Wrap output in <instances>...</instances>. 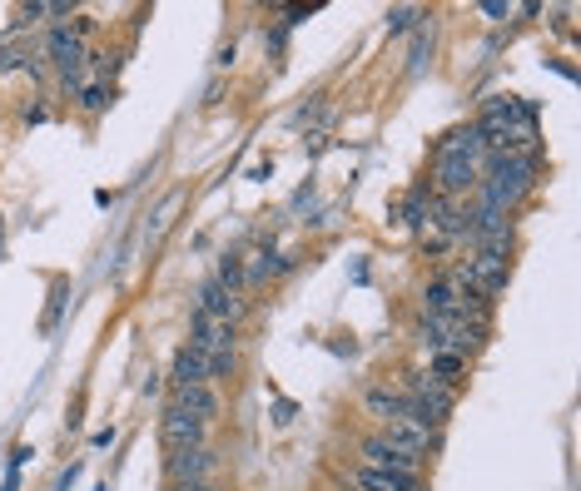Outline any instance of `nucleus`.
<instances>
[{"label": "nucleus", "mask_w": 581, "mask_h": 491, "mask_svg": "<svg viewBox=\"0 0 581 491\" xmlns=\"http://www.w3.org/2000/svg\"><path fill=\"white\" fill-rule=\"evenodd\" d=\"M532 174H537V159L532 154H512V159H492V174L482 184V204L492 209H512L527 189H532Z\"/></svg>", "instance_id": "obj_1"}, {"label": "nucleus", "mask_w": 581, "mask_h": 491, "mask_svg": "<svg viewBox=\"0 0 581 491\" xmlns=\"http://www.w3.org/2000/svg\"><path fill=\"white\" fill-rule=\"evenodd\" d=\"M403 392L423 407V417L433 422V432L452 417V387H442V382H433L428 372H408V382H403Z\"/></svg>", "instance_id": "obj_2"}, {"label": "nucleus", "mask_w": 581, "mask_h": 491, "mask_svg": "<svg viewBox=\"0 0 581 491\" xmlns=\"http://www.w3.org/2000/svg\"><path fill=\"white\" fill-rule=\"evenodd\" d=\"M159 437H164V447H169V452L204 447V422H199V417H189L179 402H169V407H164V417H159Z\"/></svg>", "instance_id": "obj_3"}, {"label": "nucleus", "mask_w": 581, "mask_h": 491, "mask_svg": "<svg viewBox=\"0 0 581 491\" xmlns=\"http://www.w3.org/2000/svg\"><path fill=\"white\" fill-rule=\"evenodd\" d=\"M358 457H363V467H368V472H383V477H408V472H418V467H423V457H408V452L388 447L383 437H368V442L358 447Z\"/></svg>", "instance_id": "obj_4"}, {"label": "nucleus", "mask_w": 581, "mask_h": 491, "mask_svg": "<svg viewBox=\"0 0 581 491\" xmlns=\"http://www.w3.org/2000/svg\"><path fill=\"white\" fill-rule=\"evenodd\" d=\"M214 452L209 447H184V452H169V477H174V487H184V482H209L214 477Z\"/></svg>", "instance_id": "obj_5"}, {"label": "nucleus", "mask_w": 581, "mask_h": 491, "mask_svg": "<svg viewBox=\"0 0 581 491\" xmlns=\"http://www.w3.org/2000/svg\"><path fill=\"white\" fill-rule=\"evenodd\" d=\"M189 348H199L204 358H209V353H224V348H234V323H224V318H209V313H194V338H189Z\"/></svg>", "instance_id": "obj_6"}, {"label": "nucleus", "mask_w": 581, "mask_h": 491, "mask_svg": "<svg viewBox=\"0 0 581 491\" xmlns=\"http://www.w3.org/2000/svg\"><path fill=\"white\" fill-rule=\"evenodd\" d=\"M363 407H368V417H378V422L388 427V422H398V417L408 412V392H403V387H388V382H373V387L363 392Z\"/></svg>", "instance_id": "obj_7"}, {"label": "nucleus", "mask_w": 581, "mask_h": 491, "mask_svg": "<svg viewBox=\"0 0 581 491\" xmlns=\"http://www.w3.org/2000/svg\"><path fill=\"white\" fill-rule=\"evenodd\" d=\"M433 179L447 189V194H462L477 184V159H462V154H437V169Z\"/></svg>", "instance_id": "obj_8"}, {"label": "nucleus", "mask_w": 581, "mask_h": 491, "mask_svg": "<svg viewBox=\"0 0 581 491\" xmlns=\"http://www.w3.org/2000/svg\"><path fill=\"white\" fill-rule=\"evenodd\" d=\"M383 442H388V447H398V452H408V457H423V452L437 442V432H423L418 422L398 417V422H388V427H383Z\"/></svg>", "instance_id": "obj_9"}, {"label": "nucleus", "mask_w": 581, "mask_h": 491, "mask_svg": "<svg viewBox=\"0 0 581 491\" xmlns=\"http://www.w3.org/2000/svg\"><path fill=\"white\" fill-rule=\"evenodd\" d=\"M194 313H209V318H224V323H239V313H244V303H239V293H229L219 278L214 283H204L199 288V308Z\"/></svg>", "instance_id": "obj_10"}, {"label": "nucleus", "mask_w": 581, "mask_h": 491, "mask_svg": "<svg viewBox=\"0 0 581 491\" xmlns=\"http://www.w3.org/2000/svg\"><path fill=\"white\" fill-rule=\"evenodd\" d=\"M174 402H179L189 417H199L204 427H209V417H219V397H214V387H209V382H199V387H179V392H174Z\"/></svg>", "instance_id": "obj_11"}, {"label": "nucleus", "mask_w": 581, "mask_h": 491, "mask_svg": "<svg viewBox=\"0 0 581 491\" xmlns=\"http://www.w3.org/2000/svg\"><path fill=\"white\" fill-rule=\"evenodd\" d=\"M199 382H209L204 353L199 348H179V358H174V392L179 387H199Z\"/></svg>", "instance_id": "obj_12"}, {"label": "nucleus", "mask_w": 581, "mask_h": 491, "mask_svg": "<svg viewBox=\"0 0 581 491\" xmlns=\"http://www.w3.org/2000/svg\"><path fill=\"white\" fill-rule=\"evenodd\" d=\"M423 303H428L433 318H452V313H457V283H452V278H433L428 293H423Z\"/></svg>", "instance_id": "obj_13"}, {"label": "nucleus", "mask_w": 581, "mask_h": 491, "mask_svg": "<svg viewBox=\"0 0 581 491\" xmlns=\"http://www.w3.org/2000/svg\"><path fill=\"white\" fill-rule=\"evenodd\" d=\"M462 372H467V358H462V353H433V368H428V377H433V382H442V387H457V382H462Z\"/></svg>", "instance_id": "obj_14"}, {"label": "nucleus", "mask_w": 581, "mask_h": 491, "mask_svg": "<svg viewBox=\"0 0 581 491\" xmlns=\"http://www.w3.org/2000/svg\"><path fill=\"white\" fill-rule=\"evenodd\" d=\"M75 100H80V110L100 115V110L110 105V90H105V85H80V90H75Z\"/></svg>", "instance_id": "obj_15"}, {"label": "nucleus", "mask_w": 581, "mask_h": 491, "mask_svg": "<svg viewBox=\"0 0 581 491\" xmlns=\"http://www.w3.org/2000/svg\"><path fill=\"white\" fill-rule=\"evenodd\" d=\"M204 368H209V382H224V377H234V348H224V353H209V358H204Z\"/></svg>", "instance_id": "obj_16"}, {"label": "nucleus", "mask_w": 581, "mask_h": 491, "mask_svg": "<svg viewBox=\"0 0 581 491\" xmlns=\"http://www.w3.org/2000/svg\"><path fill=\"white\" fill-rule=\"evenodd\" d=\"M428 55H433V35H428V30H418V40H413V60H408V75H423Z\"/></svg>", "instance_id": "obj_17"}, {"label": "nucleus", "mask_w": 581, "mask_h": 491, "mask_svg": "<svg viewBox=\"0 0 581 491\" xmlns=\"http://www.w3.org/2000/svg\"><path fill=\"white\" fill-rule=\"evenodd\" d=\"M413 20H418V10H413V5H398V10H388V35H403V30H413Z\"/></svg>", "instance_id": "obj_18"}, {"label": "nucleus", "mask_w": 581, "mask_h": 491, "mask_svg": "<svg viewBox=\"0 0 581 491\" xmlns=\"http://www.w3.org/2000/svg\"><path fill=\"white\" fill-rule=\"evenodd\" d=\"M219 283H224L229 293H239V283H244V268H239V258H219Z\"/></svg>", "instance_id": "obj_19"}, {"label": "nucleus", "mask_w": 581, "mask_h": 491, "mask_svg": "<svg viewBox=\"0 0 581 491\" xmlns=\"http://www.w3.org/2000/svg\"><path fill=\"white\" fill-rule=\"evenodd\" d=\"M174 491H219L214 482H184V487H174Z\"/></svg>", "instance_id": "obj_20"}, {"label": "nucleus", "mask_w": 581, "mask_h": 491, "mask_svg": "<svg viewBox=\"0 0 581 491\" xmlns=\"http://www.w3.org/2000/svg\"><path fill=\"white\" fill-rule=\"evenodd\" d=\"M10 60H15V55H10V50H0V70H5V65H10Z\"/></svg>", "instance_id": "obj_21"}]
</instances>
